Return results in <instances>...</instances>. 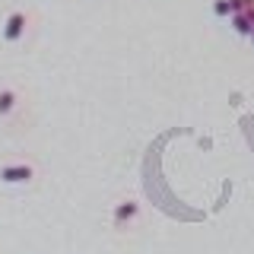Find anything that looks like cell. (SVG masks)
I'll list each match as a JSON object with an SVG mask.
<instances>
[{
	"mask_svg": "<svg viewBox=\"0 0 254 254\" xmlns=\"http://www.w3.org/2000/svg\"><path fill=\"white\" fill-rule=\"evenodd\" d=\"M38 178V169L32 159H10L0 165V185L6 188H29Z\"/></svg>",
	"mask_w": 254,
	"mask_h": 254,
	"instance_id": "cell-2",
	"label": "cell"
},
{
	"mask_svg": "<svg viewBox=\"0 0 254 254\" xmlns=\"http://www.w3.org/2000/svg\"><path fill=\"white\" fill-rule=\"evenodd\" d=\"M143 216V203L137 200V197H121L115 206H111V226L118 229V232H127V229H133Z\"/></svg>",
	"mask_w": 254,
	"mask_h": 254,
	"instance_id": "cell-3",
	"label": "cell"
},
{
	"mask_svg": "<svg viewBox=\"0 0 254 254\" xmlns=\"http://www.w3.org/2000/svg\"><path fill=\"white\" fill-rule=\"evenodd\" d=\"M19 108H22V92L16 86H0V121L16 118Z\"/></svg>",
	"mask_w": 254,
	"mask_h": 254,
	"instance_id": "cell-4",
	"label": "cell"
},
{
	"mask_svg": "<svg viewBox=\"0 0 254 254\" xmlns=\"http://www.w3.org/2000/svg\"><path fill=\"white\" fill-rule=\"evenodd\" d=\"M32 22H35V13H32V10H22V6L10 10V13H6V19H3V26H0V38H3V45L26 42Z\"/></svg>",
	"mask_w": 254,
	"mask_h": 254,
	"instance_id": "cell-1",
	"label": "cell"
},
{
	"mask_svg": "<svg viewBox=\"0 0 254 254\" xmlns=\"http://www.w3.org/2000/svg\"><path fill=\"white\" fill-rule=\"evenodd\" d=\"M229 26H232V32H235V35H242V38H251V32H254V10L235 13L232 19H229Z\"/></svg>",
	"mask_w": 254,
	"mask_h": 254,
	"instance_id": "cell-5",
	"label": "cell"
},
{
	"mask_svg": "<svg viewBox=\"0 0 254 254\" xmlns=\"http://www.w3.org/2000/svg\"><path fill=\"white\" fill-rule=\"evenodd\" d=\"M248 42H251V45H254V32H251V38H248Z\"/></svg>",
	"mask_w": 254,
	"mask_h": 254,
	"instance_id": "cell-8",
	"label": "cell"
},
{
	"mask_svg": "<svg viewBox=\"0 0 254 254\" xmlns=\"http://www.w3.org/2000/svg\"><path fill=\"white\" fill-rule=\"evenodd\" d=\"M232 10H235V13H245V10H254V0H232Z\"/></svg>",
	"mask_w": 254,
	"mask_h": 254,
	"instance_id": "cell-7",
	"label": "cell"
},
{
	"mask_svg": "<svg viewBox=\"0 0 254 254\" xmlns=\"http://www.w3.org/2000/svg\"><path fill=\"white\" fill-rule=\"evenodd\" d=\"M210 10H213V16H216V19H232V16H235L232 0H213Z\"/></svg>",
	"mask_w": 254,
	"mask_h": 254,
	"instance_id": "cell-6",
	"label": "cell"
}]
</instances>
